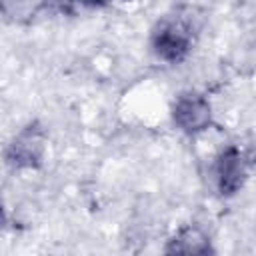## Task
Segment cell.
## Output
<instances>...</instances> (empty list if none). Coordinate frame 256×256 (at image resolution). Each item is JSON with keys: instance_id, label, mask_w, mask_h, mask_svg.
<instances>
[{"instance_id": "1", "label": "cell", "mask_w": 256, "mask_h": 256, "mask_svg": "<svg viewBox=\"0 0 256 256\" xmlns=\"http://www.w3.org/2000/svg\"><path fill=\"white\" fill-rule=\"evenodd\" d=\"M174 122L186 132H198L210 122V106L198 94H184L176 100Z\"/></svg>"}, {"instance_id": "2", "label": "cell", "mask_w": 256, "mask_h": 256, "mask_svg": "<svg viewBox=\"0 0 256 256\" xmlns=\"http://www.w3.org/2000/svg\"><path fill=\"white\" fill-rule=\"evenodd\" d=\"M188 44H190V36L188 32L180 26V24H168L164 26L156 38H154V48H156V54L164 60H180L186 50H188Z\"/></svg>"}, {"instance_id": "3", "label": "cell", "mask_w": 256, "mask_h": 256, "mask_svg": "<svg viewBox=\"0 0 256 256\" xmlns=\"http://www.w3.org/2000/svg\"><path fill=\"white\" fill-rule=\"evenodd\" d=\"M218 186L222 192L230 194L234 192L240 184H242V176H244V166H242V158L236 150H228L220 156L218 160Z\"/></svg>"}, {"instance_id": "4", "label": "cell", "mask_w": 256, "mask_h": 256, "mask_svg": "<svg viewBox=\"0 0 256 256\" xmlns=\"http://www.w3.org/2000/svg\"><path fill=\"white\" fill-rule=\"evenodd\" d=\"M10 154H12L10 156L12 162L18 164V166H32V164H36L40 154H42V140H40V136L36 132H32V130L20 134L14 140L12 148H10Z\"/></svg>"}, {"instance_id": "5", "label": "cell", "mask_w": 256, "mask_h": 256, "mask_svg": "<svg viewBox=\"0 0 256 256\" xmlns=\"http://www.w3.org/2000/svg\"><path fill=\"white\" fill-rule=\"evenodd\" d=\"M168 250H176V252H206L208 250V240L198 230H186L178 238L172 240V246Z\"/></svg>"}, {"instance_id": "6", "label": "cell", "mask_w": 256, "mask_h": 256, "mask_svg": "<svg viewBox=\"0 0 256 256\" xmlns=\"http://www.w3.org/2000/svg\"><path fill=\"white\" fill-rule=\"evenodd\" d=\"M78 2H82V4H100L102 0H78Z\"/></svg>"}]
</instances>
